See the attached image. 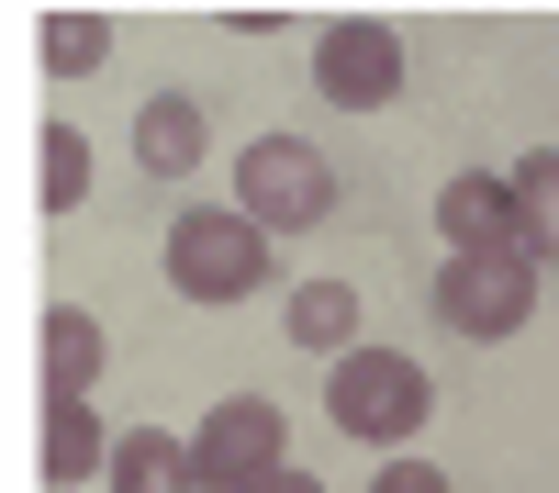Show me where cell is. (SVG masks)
<instances>
[{
    "label": "cell",
    "mask_w": 559,
    "mask_h": 493,
    "mask_svg": "<svg viewBox=\"0 0 559 493\" xmlns=\"http://www.w3.org/2000/svg\"><path fill=\"white\" fill-rule=\"evenodd\" d=\"M437 236H448V258H492V247H515V179L459 168L448 191H437Z\"/></svg>",
    "instance_id": "52a82bcc"
},
{
    "label": "cell",
    "mask_w": 559,
    "mask_h": 493,
    "mask_svg": "<svg viewBox=\"0 0 559 493\" xmlns=\"http://www.w3.org/2000/svg\"><path fill=\"white\" fill-rule=\"evenodd\" d=\"M258 281H269V224L213 213V202H191L168 224V292L179 303H247Z\"/></svg>",
    "instance_id": "7a4b0ae2"
},
{
    "label": "cell",
    "mask_w": 559,
    "mask_h": 493,
    "mask_svg": "<svg viewBox=\"0 0 559 493\" xmlns=\"http://www.w3.org/2000/svg\"><path fill=\"white\" fill-rule=\"evenodd\" d=\"M369 493H448V471H426V460H381V482Z\"/></svg>",
    "instance_id": "2e32d148"
},
{
    "label": "cell",
    "mask_w": 559,
    "mask_h": 493,
    "mask_svg": "<svg viewBox=\"0 0 559 493\" xmlns=\"http://www.w3.org/2000/svg\"><path fill=\"white\" fill-rule=\"evenodd\" d=\"M280 460H292V426H280V403H258V392L213 403L202 437H191V482H202V493H236V482H258V471H280Z\"/></svg>",
    "instance_id": "5b68a950"
},
{
    "label": "cell",
    "mask_w": 559,
    "mask_h": 493,
    "mask_svg": "<svg viewBox=\"0 0 559 493\" xmlns=\"http://www.w3.org/2000/svg\"><path fill=\"white\" fill-rule=\"evenodd\" d=\"M503 179H515V258L559 269V146H537L526 168H503Z\"/></svg>",
    "instance_id": "30bf717a"
},
{
    "label": "cell",
    "mask_w": 559,
    "mask_h": 493,
    "mask_svg": "<svg viewBox=\"0 0 559 493\" xmlns=\"http://www.w3.org/2000/svg\"><path fill=\"white\" fill-rule=\"evenodd\" d=\"M102 45H112L102 12H45V68H57V79H90V68H102Z\"/></svg>",
    "instance_id": "9a60e30c"
},
{
    "label": "cell",
    "mask_w": 559,
    "mask_h": 493,
    "mask_svg": "<svg viewBox=\"0 0 559 493\" xmlns=\"http://www.w3.org/2000/svg\"><path fill=\"white\" fill-rule=\"evenodd\" d=\"M102 482H112V493H202V482H191V437H157V426H123Z\"/></svg>",
    "instance_id": "8fae6325"
},
{
    "label": "cell",
    "mask_w": 559,
    "mask_h": 493,
    "mask_svg": "<svg viewBox=\"0 0 559 493\" xmlns=\"http://www.w3.org/2000/svg\"><path fill=\"white\" fill-rule=\"evenodd\" d=\"M526 303H537V269H526L515 247H492V258H448V269H437V326H448V337H471V348L515 337V326H526Z\"/></svg>",
    "instance_id": "277c9868"
},
{
    "label": "cell",
    "mask_w": 559,
    "mask_h": 493,
    "mask_svg": "<svg viewBox=\"0 0 559 493\" xmlns=\"http://www.w3.org/2000/svg\"><path fill=\"white\" fill-rule=\"evenodd\" d=\"M102 359H112L102 314H79V303H57V314H45V403H90Z\"/></svg>",
    "instance_id": "9c48e42d"
},
{
    "label": "cell",
    "mask_w": 559,
    "mask_h": 493,
    "mask_svg": "<svg viewBox=\"0 0 559 493\" xmlns=\"http://www.w3.org/2000/svg\"><path fill=\"white\" fill-rule=\"evenodd\" d=\"M202 146H213V124H202V102H191V90H157V102L134 113V168L191 179V168H202Z\"/></svg>",
    "instance_id": "ba28073f"
},
{
    "label": "cell",
    "mask_w": 559,
    "mask_h": 493,
    "mask_svg": "<svg viewBox=\"0 0 559 493\" xmlns=\"http://www.w3.org/2000/svg\"><path fill=\"white\" fill-rule=\"evenodd\" d=\"M280 326H292V348H336V359H347V348H358V292H347V281H302Z\"/></svg>",
    "instance_id": "4fadbf2b"
},
{
    "label": "cell",
    "mask_w": 559,
    "mask_h": 493,
    "mask_svg": "<svg viewBox=\"0 0 559 493\" xmlns=\"http://www.w3.org/2000/svg\"><path fill=\"white\" fill-rule=\"evenodd\" d=\"M324 415H336L358 448H403L414 426L437 415V382H426V359H403V348H347V359H336V392H324Z\"/></svg>",
    "instance_id": "6da1fadb"
},
{
    "label": "cell",
    "mask_w": 559,
    "mask_h": 493,
    "mask_svg": "<svg viewBox=\"0 0 559 493\" xmlns=\"http://www.w3.org/2000/svg\"><path fill=\"white\" fill-rule=\"evenodd\" d=\"M34 202H45V213H79V202H90V134H79V124H45V146H34Z\"/></svg>",
    "instance_id": "5bb4252c"
},
{
    "label": "cell",
    "mask_w": 559,
    "mask_h": 493,
    "mask_svg": "<svg viewBox=\"0 0 559 493\" xmlns=\"http://www.w3.org/2000/svg\"><path fill=\"white\" fill-rule=\"evenodd\" d=\"M236 493H324L313 471H292V460H280V471H258V482H236Z\"/></svg>",
    "instance_id": "e0dca14e"
},
{
    "label": "cell",
    "mask_w": 559,
    "mask_h": 493,
    "mask_svg": "<svg viewBox=\"0 0 559 493\" xmlns=\"http://www.w3.org/2000/svg\"><path fill=\"white\" fill-rule=\"evenodd\" d=\"M313 90L336 113H381V102H403V34L392 23H336L313 45Z\"/></svg>",
    "instance_id": "8992f818"
},
{
    "label": "cell",
    "mask_w": 559,
    "mask_h": 493,
    "mask_svg": "<svg viewBox=\"0 0 559 493\" xmlns=\"http://www.w3.org/2000/svg\"><path fill=\"white\" fill-rule=\"evenodd\" d=\"M236 213L269 224V236H280V224H292V236L324 224V213H336V168H324V146H302V134H258V146L236 157Z\"/></svg>",
    "instance_id": "3957f363"
},
{
    "label": "cell",
    "mask_w": 559,
    "mask_h": 493,
    "mask_svg": "<svg viewBox=\"0 0 559 493\" xmlns=\"http://www.w3.org/2000/svg\"><path fill=\"white\" fill-rule=\"evenodd\" d=\"M102 471H112L102 415H90V403H45V482H57V493H79V482H102Z\"/></svg>",
    "instance_id": "7c38bea8"
}]
</instances>
